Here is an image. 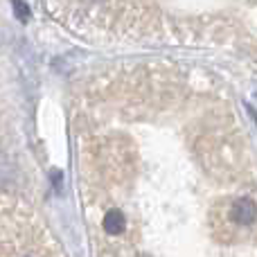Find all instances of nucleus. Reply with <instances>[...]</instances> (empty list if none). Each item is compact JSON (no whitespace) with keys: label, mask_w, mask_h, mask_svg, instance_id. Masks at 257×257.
<instances>
[{"label":"nucleus","mask_w":257,"mask_h":257,"mask_svg":"<svg viewBox=\"0 0 257 257\" xmlns=\"http://www.w3.org/2000/svg\"><path fill=\"white\" fill-rule=\"evenodd\" d=\"M230 217L237 226H250V223L257 219V205L255 201H250L248 196H241L232 203L230 208Z\"/></svg>","instance_id":"f257e3e1"},{"label":"nucleus","mask_w":257,"mask_h":257,"mask_svg":"<svg viewBox=\"0 0 257 257\" xmlns=\"http://www.w3.org/2000/svg\"><path fill=\"white\" fill-rule=\"evenodd\" d=\"M102 223H104V230H106L108 235H120V232H124V228H126V219L120 210H108V212L104 214Z\"/></svg>","instance_id":"f03ea898"},{"label":"nucleus","mask_w":257,"mask_h":257,"mask_svg":"<svg viewBox=\"0 0 257 257\" xmlns=\"http://www.w3.org/2000/svg\"><path fill=\"white\" fill-rule=\"evenodd\" d=\"M14 12H16V18L21 23H27L30 21V7H27L23 0H14Z\"/></svg>","instance_id":"7ed1b4c3"}]
</instances>
